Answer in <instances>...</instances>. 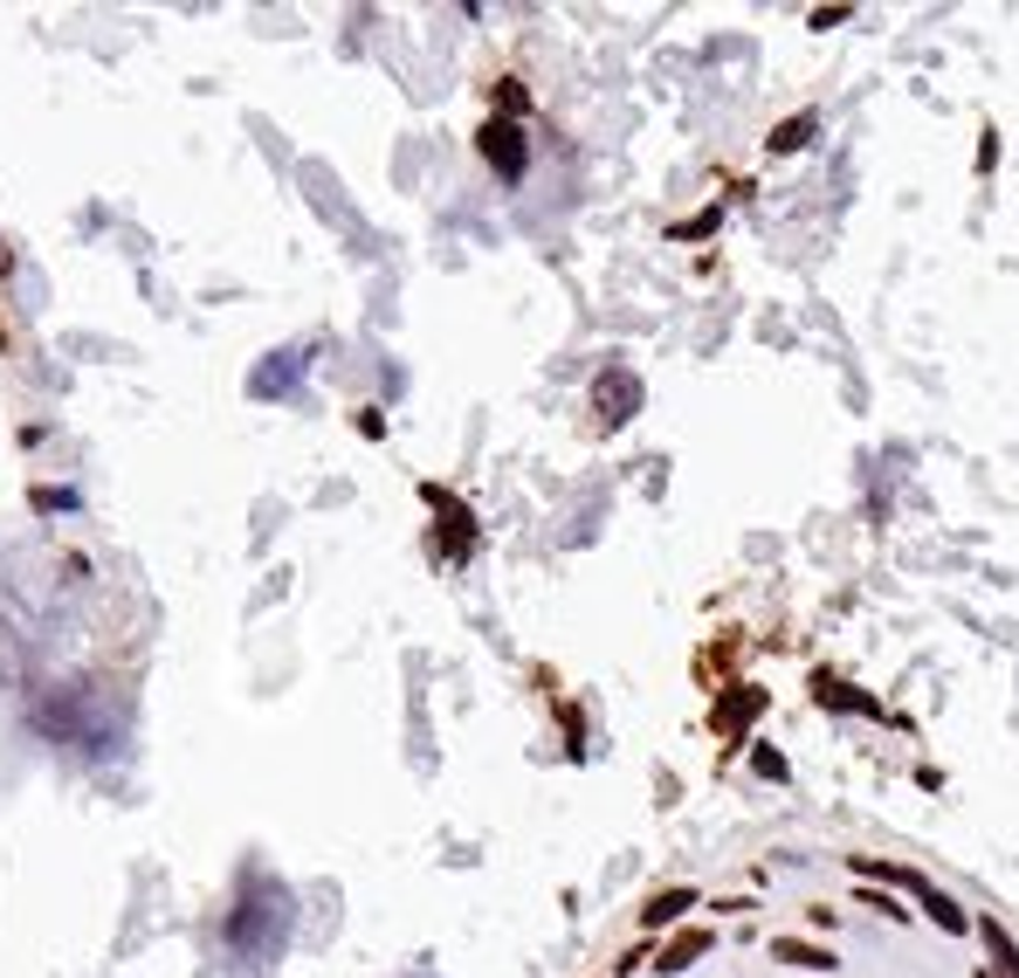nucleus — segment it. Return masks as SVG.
<instances>
[{"instance_id":"2","label":"nucleus","mask_w":1019,"mask_h":978,"mask_svg":"<svg viewBox=\"0 0 1019 978\" xmlns=\"http://www.w3.org/2000/svg\"><path fill=\"white\" fill-rule=\"evenodd\" d=\"M592 400H599V421H607V427H620L627 414H634V407H641V386H634V373H599L592 379Z\"/></svg>"},{"instance_id":"5","label":"nucleus","mask_w":1019,"mask_h":978,"mask_svg":"<svg viewBox=\"0 0 1019 978\" xmlns=\"http://www.w3.org/2000/svg\"><path fill=\"white\" fill-rule=\"evenodd\" d=\"M689 903H702V896H696V889H662V896H655V903H647V910H641V923H647V931H655V923H675V916H683Z\"/></svg>"},{"instance_id":"4","label":"nucleus","mask_w":1019,"mask_h":978,"mask_svg":"<svg viewBox=\"0 0 1019 978\" xmlns=\"http://www.w3.org/2000/svg\"><path fill=\"white\" fill-rule=\"evenodd\" d=\"M702 951H710V931H683V937H668V951H662L655 965H662V971H689Z\"/></svg>"},{"instance_id":"9","label":"nucleus","mask_w":1019,"mask_h":978,"mask_svg":"<svg viewBox=\"0 0 1019 978\" xmlns=\"http://www.w3.org/2000/svg\"><path fill=\"white\" fill-rule=\"evenodd\" d=\"M717 221H723V214H717V208H710V214H696V221H689V227H675V242H689V235H710V227H717Z\"/></svg>"},{"instance_id":"11","label":"nucleus","mask_w":1019,"mask_h":978,"mask_svg":"<svg viewBox=\"0 0 1019 978\" xmlns=\"http://www.w3.org/2000/svg\"><path fill=\"white\" fill-rule=\"evenodd\" d=\"M978 978H985V971H978Z\"/></svg>"},{"instance_id":"3","label":"nucleus","mask_w":1019,"mask_h":978,"mask_svg":"<svg viewBox=\"0 0 1019 978\" xmlns=\"http://www.w3.org/2000/svg\"><path fill=\"white\" fill-rule=\"evenodd\" d=\"M861 868H868V875H896V882H902V889H917V896H923V903H930V916H937V923H944V931H964V910L951 903V896H937V889L923 882V875H909V868H875V862H861Z\"/></svg>"},{"instance_id":"6","label":"nucleus","mask_w":1019,"mask_h":978,"mask_svg":"<svg viewBox=\"0 0 1019 978\" xmlns=\"http://www.w3.org/2000/svg\"><path fill=\"white\" fill-rule=\"evenodd\" d=\"M772 951H778L786 965H806V971H827V965H833V951H820V944H799V937H778Z\"/></svg>"},{"instance_id":"7","label":"nucleus","mask_w":1019,"mask_h":978,"mask_svg":"<svg viewBox=\"0 0 1019 978\" xmlns=\"http://www.w3.org/2000/svg\"><path fill=\"white\" fill-rule=\"evenodd\" d=\"M813 132H820V118H813V111H799V118H786V124L772 132V152H799Z\"/></svg>"},{"instance_id":"1","label":"nucleus","mask_w":1019,"mask_h":978,"mask_svg":"<svg viewBox=\"0 0 1019 978\" xmlns=\"http://www.w3.org/2000/svg\"><path fill=\"white\" fill-rule=\"evenodd\" d=\"M476 145H483V159L503 173V179H524V159H531V145H524V132H517L510 118H489L483 132H476Z\"/></svg>"},{"instance_id":"10","label":"nucleus","mask_w":1019,"mask_h":978,"mask_svg":"<svg viewBox=\"0 0 1019 978\" xmlns=\"http://www.w3.org/2000/svg\"><path fill=\"white\" fill-rule=\"evenodd\" d=\"M8 269H14V255H8V248H0V276H8Z\"/></svg>"},{"instance_id":"8","label":"nucleus","mask_w":1019,"mask_h":978,"mask_svg":"<svg viewBox=\"0 0 1019 978\" xmlns=\"http://www.w3.org/2000/svg\"><path fill=\"white\" fill-rule=\"evenodd\" d=\"M985 951H992V965H999L1006 978H1019V944L999 931V923H985Z\"/></svg>"}]
</instances>
